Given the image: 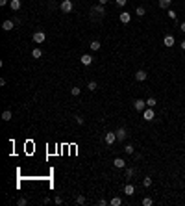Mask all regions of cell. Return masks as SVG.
I'll use <instances>...</instances> for the list:
<instances>
[{
    "mask_svg": "<svg viewBox=\"0 0 185 206\" xmlns=\"http://www.w3.org/2000/svg\"><path fill=\"white\" fill-rule=\"evenodd\" d=\"M33 43H35V45H43L45 43V41H46V33L43 32V30H39V32H35V33H33Z\"/></svg>",
    "mask_w": 185,
    "mask_h": 206,
    "instance_id": "cell-1",
    "label": "cell"
},
{
    "mask_svg": "<svg viewBox=\"0 0 185 206\" xmlns=\"http://www.w3.org/2000/svg\"><path fill=\"white\" fill-rule=\"evenodd\" d=\"M59 8H61V11H63V13H71L74 9V4H72V0H63Z\"/></svg>",
    "mask_w": 185,
    "mask_h": 206,
    "instance_id": "cell-2",
    "label": "cell"
},
{
    "mask_svg": "<svg viewBox=\"0 0 185 206\" xmlns=\"http://www.w3.org/2000/svg\"><path fill=\"white\" fill-rule=\"evenodd\" d=\"M133 110H135V112H145V110H146V100L137 99V100L133 102Z\"/></svg>",
    "mask_w": 185,
    "mask_h": 206,
    "instance_id": "cell-3",
    "label": "cell"
},
{
    "mask_svg": "<svg viewBox=\"0 0 185 206\" xmlns=\"http://www.w3.org/2000/svg\"><path fill=\"white\" fill-rule=\"evenodd\" d=\"M143 119H145V121H154V119H155V112H154V108H146L145 112H143Z\"/></svg>",
    "mask_w": 185,
    "mask_h": 206,
    "instance_id": "cell-4",
    "label": "cell"
},
{
    "mask_svg": "<svg viewBox=\"0 0 185 206\" xmlns=\"http://www.w3.org/2000/svg\"><path fill=\"white\" fill-rule=\"evenodd\" d=\"M115 134H117V139H119V141H124L126 137H128V130H126L124 126H119L117 130H115Z\"/></svg>",
    "mask_w": 185,
    "mask_h": 206,
    "instance_id": "cell-5",
    "label": "cell"
},
{
    "mask_svg": "<svg viewBox=\"0 0 185 206\" xmlns=\"http://www.w3.org/2000/svg\"><path fill=\"white\" fill-rule=\"evenodd\" d=\"M104 141L107 143V145H113V143L117 141V134H115V132H106V136H104Z\"/></svg>",
    "mask_w": 185,
    "mask_h": 206,
    "instance_id": "cell-6",
    "label": "cell"
},
{
    "mask_svg": "<svg viewBox=\"0 0 185 206\" xmlns=\"http://www.w3.org/2000/svg\"><path fill=\"white\" fill-rule=\"evenodd\" d=\"M13 26H15V20L8 19V20H4V22H2V30H6V32H11V30H13Z\"/></svg>",
    "mask_w": 185,
    "mask_h": 206,
    "instance_id": "cell-7",
    "label": "cell"
},
{
    "mask_svg": "<svg viewBox=\"0 0 185 206\" xmlns=\"http://www.w3.org/2000/svg\"><path fill=\"white\" fill-rule=\"evenodd\" d=\"M174 43H176L174 36H165V37H163V45L168 46V49H170V46H174Z\"/></svg>",
    "mask_w": 185,
    "mask_h": 206,
    "instance_id": "cell-8",
    "label": "cell"
},
{
    "mask_svg": "<svg viewBox=\"0 0 185 206\" xmlns=\"http://www.w3.org/2000/svg\"><path fill=\"white\" fill-rule=\"evenodd\" d=\"M146 78H148V74H146V71H143V69L135 73V80H137V82H145Z\"/></svg>",
    "mask_w": 185,
    "mask_h": 206,
    "instance_id": "cell-9",
    "label": "cell"
},
{
    "mask_svg": "<svg viewBox=\"0 0 185 206\" xmlns=\"http://www.w3.org/2000/svg\"><path fill=\"white\" fill-rule=\"evenodd\" d=\"M80 61L87 67V65H91V63H93V56H91V54H84V56L80 58Z\"/></svg>",
    "mask_w": 185,
    "mask_h": 206,
    "instance_id": "cell-10",
    "label": "cell"
},
{
    "mask_svg": "<svg viewBox=\"0 0 185 206\" xmlns=\"http://www.w3.org/2000/svg\"><path fill=\"white\" fill-rule=\"evenodd\" d=\"M119 19H120V22H122V24H128V22H130V20H132V15H130V13H128V11H122Z\"/></svg>",
    "mask_w": 185,
    "mask_h": 206,
    "instance_id": "cell-11",
    "label": "cell"
},
{
    "mask_svg": "<svg viewBox=\"0 0 185 206\" xmlns=\"http://www.w3.org/2000/svg\"><path fill=\"white\" fill-rule=\"evenodd\" d=\"M124 193H126L128 197H132V195L135 193V188H133V184H126V186H124Z\"/></svg>",
    "mask_w": 185,
    "mask_h": 206,
    "instance_id": "cell-12",
    "label": "cell"
},
{
    "mask_svg": "<svg viewBox=\"0 0 185 206\" xmlns=\"http://www.w3.org/2000/svg\"><path fill=\"white\" fill-rule=\"evenodd\" d=\"M113 163H115V167H117V169H124V167H126V162L122 160V158H115Z\"/></svg>",
    "mask_w": 185,
    "mask_h": 206,
    "instance_id": "cell-13",
    "label": "cell"
},
{
    "mask_svg": "<svg viewBox=\"0 0 185 206\" xmlns=\"http://www.w3.org/2000/svg\"><path fill=\"white\" fill-rule=\"evenodd\" d=\"M9 6H11V9H13V11H19L22 4H20V0H9Z\"/></svg>",
    "mask_w": 185,
    "mask_h": 206,
    "instance_id": "cell-14",
    "label": "cell"
},
{
    "mask_svg": "<svg viewBox=\"0 0 185 206\" xmlns=\"http://www.w3.org/2000/svg\"><path fill=\"white\" fill-rule=\"evenodd\" d=\"M32 58H33V59L43 58V50H41V49H33V50H32Z\"/></svg>",
    "mask_w": 185,
    "mask_h": 206,
    "instance_id": "cell-15",
    "label": "cell"
},
{
    "mask_svg": "<svg viewBox=\"0 0 185 206\" xmlns=\"http://www.w3.org/2000/svg\"><path fill=\"white\" fill-rule=\"evenodd\" d=\"M170 4H172V0H159V8L161 9H168Z\"/></svg>",
    "mask_w": 185,
    "mask_h": 206,
    "instance_id": "cell-16",
    "label": "cell"
},
{
    "mask_svg": "<svg viewBox=\"0 0 185 206\" xmlns=\"http://www.w3.org/2000/svg\"><path fill=\"white\" fill-rule=\"evenodd\" d=\"M155 106H157V100L154 97H148L146 99V108H155Z\"/></svg>",
    "mask_w": 185,
    "mask_h": 206,
    "instance_id": "cell-17",
    "label": "cell"
},
{
    "mask_svg": "<svg viewBox=\"0 0 185 206\" xmlns=\"http://www.w3.org/2000/svg\"><path fill=\"white\" fill-rule=\"evenodd\" d=\"M109 204H111V206H120L122 204V199L120 197H113L111 201H109Z\"/></svg>",
    "mask_w": 185,
    "mask_h": 206,
    "instance_id": "cell-18",
    "label": "cell"
},
{
    "mask_svg": "<svg viewBox=\"0 0 185 206\" xmlns=\"http://www.w3.org/2000/svg\"><path fill=\"white\" fill-rule=\"evenodd\" d=\"M89 46H91V50H100V41L94 39V41H91V45H89Z\"/></svg>",
    "mask_w": 185,
    "mask_h": 206,
    "instance_id": "cell-19",
    "label": "cell"
},
{
    "mask_svg": "<svg viewBox=\"0 0 185 206\" xmlns=\"http://www.w3.org/2000/svg\"><path fill=\"white\" fill-rule=\"evenodd\" d=\"M93 11H94V13H100V17H102V15H106V9H104V6H102V4H98Z\"/></svg>",
    "mask_w": 185,
    "mask_h": 206,
    "instance_id": "cell-20",
    "label": "cell"
},
{
    "mask_svg": "<svg viewBox=\"0 0 185 206\" xmlns=\"http://www.w3.org/2000/svg\"><path fill=\"white\" fill-rule=\"evenodd\" d=\"M11 110H6V112L2 113V121H11Z\"/></svg>",
    "mask_w": 185,
    "mask_h": 206,
    "instance_id": "cell-21",
    "label": "cell"
},
{
    "mask_svg": "<svg viewBox=\"0 0 185 206\" xmlns=\"http://www.w3.org/2000/svg\"><path fill=\"white\" fill-rule=\"evenodd\" d=\"M124 152H126V154H133V152H135V149H133V145H132V143L124 145Z\"/></svg>",
    "mask_w": 185,
    "mask_h": 206,
    "instance_id": "cell-22",
    "label": "cell"
},
{
    "mask_svg": "<svg viewBox=\"0 0 185 206\" xmlns=\"http://www.w3.org/2000/svg\"><path fill=\"white\" fill-rule=\"evenodd\" d=\"M150 186H152V178L145 176V178H143V188H150Z\"/></svg>",
    "mask_w": 185,
    "mask_h": 206,
    "instance_id": "cell-23",
    "label": "cell"
},
{
    "mask_svg": "<svg viewBox=\"0 0 185 206\" xmlns=\"http://www.w3.org/2000/svg\"><path fill=\"white\" fill-rule=\"evenodd\" d=\"M87 89H89V91H96V89H98V84H96V82H89V84H87Z\"/></svg>",
    "mask_w": 185,
    "mask_h": 206,
    "instance_id": "cell-24",
    "label": "cell"
},
{
    "mask_svg": "<svg viewBox=\"0 0 185 206\" xmlns=\"http://www.w3.org/2000/svg\"><path fill=\"white\" fill-rule=\"evenodd\" d=\"M145 13H146V9L143 8V6H137V9H135V15H139V17H145Z\"/></svg>",
    "mask_w": 185,
    "mask_h": 206,
    "instance_id": "cell-25",
    "label": "cell"
},
{
    "mask_svg": "<svg viewBox=\"0 0 185 206\" xmlns=\"http://www.w3.org/2000/svg\"><path fill=\"white\" fill-rule=\"evenodd\" d=\"M124 175H126V178H132V176L135 175V169H133V167H126V171H124Z\"/></svg>",
    "mask_w": 185,
    "mask_h": 206,
    "instance_id": "cell-26",
    "label": "cell"
},
{
    "mask_svg": "<svg viewBox=\"0 0 185 206\" xmlns=\"http://www.w3.org/2000/svg\"><path fill=\"white\" fill-rule=\"evenodd\" d=\"M167 15H168V19H172V20L178 19V15H176V11H174V9H167Z\"/></svg>",
    "mask_w": 185,
    "mask_h": 206,
    "instance_id": "cell-27",
    "label": "cell"
},
{
    "mask_svg": "<svg viewBox=\"0 0 185 206\" xmlns=\"http://www.w3.org/2000/svg\"><path fill=\"white\" fill-rule=\"evenodd\" d=\"M152 204H154V201H152L150 197H145V199H143V206H152Z\"/></svg>",
    "mask_w": 185,
    "mask_h": 206,
    "instance_id": "cell-28",
    "label": "cell"
},
{
    "mask_svg": "<svg viewBox=\"0 0 185 206\" xmlns=\"http://www.w3.org/2000/svg\"><path fill=\"white\" fill-rule=\"evenodd\" d=\"M80 93H81V89H80V87H72V89H71V95H72V97H78Z\"/></svg>",
    "mask_w": 185,
    "mask_h": 206,
    "instance_id": "cell-29",
    "label": "cell"
},
{
    "mask_svg": "<svg viewBox=\"0 0 185 206\" xmlns=\"http://www.w3.org/2000/svg\"><path fill=\"white\" fill-rule=\"evenodd\" d=\"M76 204H85V197L84 195H78L76 197Z\"/></svg>",
    "mask_w": 185,
    "mask_h": 206,
    "instance_id": "cell-30",
    "label": "cell"
},
{
    "mask_svg": "<svg viewBox=\"0 0 185 206\" xmlns=\"http://www.w3.org/2000/svg\"><path fill=\"white\" fill-rule=\"evenodd\" d=\"M74 119H76V123H78V125H84V123H85V119L81 117V115H76V117H74Z\"/></svg>",
    "mask_w": 185,
    "mask_h": 206,
    "instance_id": "cell-31",
    "label": "cell"
},
{
    "mask_svg": "<svg viewBox=\"0 0 185 206\" xmlns=\"http://www.w3.org/2000/svg\"><path fill=\"white\" fill-rule=\"evenodd\" d=\"M109 202L106 201V199H100V201H98V206H107Z\"/></svg>",
    "mask_w": 185,
    "mask_h": 206,
    "instance_id": "cell-32",
    "label": "cell"
},
{
    "mask_svg": "<svg viewBox=\"0 0 185 206\" xmlns=\"http://www.w3.org/2000/svg\"><path fill=\"white\" fill-rule=\"evenodd\" d=\"M54 202H56V204H63V199H61V197H56V199H54Z\"/></svg>",
    "mask_w": 185,
    "mask_h": 206,
    "instance_id": "cell-33",
    "label": "cell"
},
{
    "mask_svg": "<svg viewBox=\"0 0 185 206\" xmlns=\"http://www.w3.org/2000/svg\"><path fill=\"white\" fill-rule=\"evenodd\" d=\"M126 2H128V0H117V6L122 8V6H126Z\"/></svg>",
    "mask_w": 185,
    "mask_h": 206,
    "instance_id": "cell-34",
    "label": "cell"
},
{
    "mask_svg": "<svg viewBox=\"0 0 185 206\" xmlns=\"http://www.w3.org/2000/svg\"><path fill=\"white\" fill-rule=\"evenodd\" d=\"M26 202H28V201H26V199H24V197H22V199H19V206H24Z\"/></svg>",
    "mask_w": 185,
    "mask_h": 206,
    "instance_id": "cell-35",
    "label": "cell"
},
{
    "mask_svg": "<svg viewBox=\"0 0 185 206\" xmlns=\"http://www.w3.org/2000/svg\"><path fill=\"white\" fill-rule=\"evenodd\" d=\"M180 30H181V32H183V33H185V20H183V22H181V24H180Z\"/></svg>",
    "mask_w": 185,
    "mask_h": 206,
    "instance_id": "cell-36",
    "label": "cell"
},
{
    "mask_svg": "<svg viewBox=\"0 0 185 206\" xmlns=\"http://www.w3.org/2000/svg\"><path fill=\"white\" fill-rule=\"evenodd\" d=\"M107 2H109V0H98V4H102V6H106Z\"/></svg>",
    "mask_w": 185,
    "mask_h": 206,
    "instance_id": "cell-37",
    "label": "cell"
},
{
    "mask_svg": "<svg viewBox=\"0 0 185 206\" xmlns=\"http://www.w3.org/2000/svg\"><path fill=\"white\" fill-rule=\"evenodd\" d=\"M8 2H9V0H0V6H6Z\"/></svg>",
    "mask_w": 185,
    "mask_h": 206,
    "instance_id": "cell-38",
    "label": "cell"
},
{
    "mask_svg": "<svg viewBox=\"0 0 185 206\" xmlns=\"http://www.w3.org/2000/svg\"><path fill=\"white\" fill-rule=\"evenodd\" d=\"M180 46H181V50H185V39H183L181 43H180Z\"/></svg>",
    "mask_w": 185,
    "mask_h": 206,
    "instance_id": "cell-39",
    "label": "cell"
}]
</instances>
